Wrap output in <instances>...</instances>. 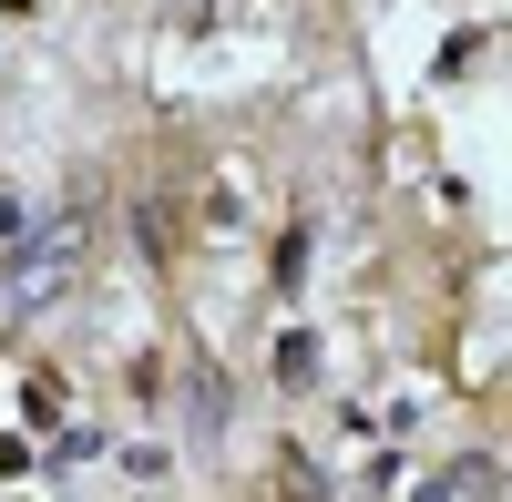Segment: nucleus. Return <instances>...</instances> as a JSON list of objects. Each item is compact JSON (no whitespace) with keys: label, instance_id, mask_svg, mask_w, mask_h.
<instances>
[{"label":"nucleus","instance_id":"nucleus-2","mask_svg":"<svg viewBox=\"0 0 512 502\" xmlns=\"http://www.w3.org/2000/svg\"><path fill=\"white\" fill-rule=\"evenodd\" d=\"M175 410H185V431H195V441H216V431H226V369H216V359H195L185 380H175Z\"/></svg>","mask_w":512,"mask_h":502},{"label":"nucleus","instance_id":"nucleus-1","mask_svg":"<svg viewBox=\"0 0 512 502\" xmlns=\"http://www.w3.org/2000/svg\"><path fill=\"white\" fill-rule=\"evenodd\" d=\"M72 267H82V216L62 205V216H41V226L11 246V298H21V308L62 298V287H72Z\"/></svg>","mask_w":512,"mask_h":502}]
</instances>
